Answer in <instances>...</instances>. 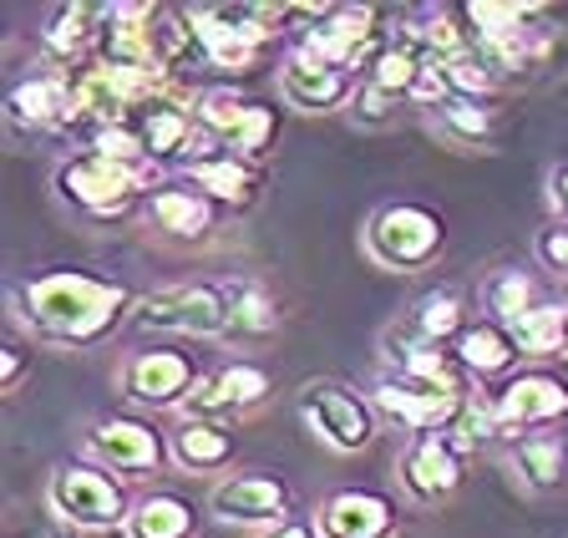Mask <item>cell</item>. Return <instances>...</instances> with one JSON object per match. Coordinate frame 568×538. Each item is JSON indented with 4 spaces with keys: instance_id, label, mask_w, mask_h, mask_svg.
Listing matches in <instances>:
<instances>
[{
    "instance_id": "obj_1",
    "label": "cell",
    "mask_w": 568,
    "mask_h": 538,
    "mask_svg": "<svg viewBox=\"0 0 568 538\" xmlns=\"http://www.w3.org/2000/svg\"><path fill=\"white\" fill-rule=\"evenodd\" d=\"M138 300L142 295H132L122 280L92 275V270H41L11 285L16 325H26L41 346L61 351L102 346L122 321H132Z\"/></svg>"
},
{
    "instance_id": "obj_2",
    "label": "cell",
    "mask_w": 568,
    "mask_h": 538,
    "mask_svg": "<svg viewBox=\"0 0 568 538\" xmlns=\"http://www.w3.org/2000/svg\"><path fill=\"white\" fill-rule=\"evenodd\" d=\"M168 173L153 163H122V158L106 153H71L57 163L51 173V189L67 209H77L82 219H97V224H118L128 214H142V199L163 183Z\"/></svg>"
},
{
    "instance_id": "obj_3",
    "label": "cell",
    "mask_w": 568,
    "mask_h": 538,
    "mask_svg": "<svg viewBox=\"0 0 568 538\" xmlns=\"http://www.w3.org/2000/svg\"><path fill=\"white\" fill-rule=\"evenodd\" d=\"M290 47L310 51L325 67H341V72L366 82L381 51L390 47V26L381 21L376 6H295Z\"/></svg>"
},
{
    "instance_id": "obj_4",
    "label": "cell",
    "mask_w": 568,
    "mask_h": 538,
    "mask_svg": "<svg viewBox=\"0 0 568 538\" xmlns=\"http://www.w3.org/2000/svg\"><path fill=\"white\" fill-rule=\"evenodd\" d=\"M47 508L71 528V534H106L122 528L132 514L128 483L106 473L97 457H67L47 478Z\"/></svg>"
},
{
    "instance_id": "obj_5",
    "label": "cell",
    "mask_w": 568,
    "mask_h": 538,
    "mask_svg": "<svg viewBox=\"0 0 568 538\" xmlns=\"http://www.w3.org/2000/svg\"><path fill=\"white\" fill-rule=\"evenodd\" d=\"M366 254L371 264H381L390 275H416V270L447 254V219L432 204H416V199L381 204L366 219Z\"/></svg>"
},
{
    "instance_id": "obj_6",
    "label": "cell",
    "mask_w": 568,
    "mask_h": 538,
    "mask_svg": "<svg viewBox=\"0 0 568 538\" xmlns=\"http://www.w3.org/2000/svg\"><path fill=\"white\" fill-rule=\"evenodd\" d=\"M132 325L193 335V341H229V285L224 280H183L168 290H148L132 311Z\"/></svg>"
},
{
    "instance_id": "obj_7",
    "label": "cell",
    "mask_w": 568,
    "mask_h": 538,
    "mask_svg": "<svg viewBox=\"0 0 568 538\" xmlns=\"http://www.w3.org/2000/svg\"><path fill=\"white\" fill-rule=\"evenodd\" d=\"M193 118L203 132L219 138L229 158H244V163H264L274 138H280V108L260 102V97H244L239 87H199Z\"/></svg>"
},
{
    "instance_id": "obj_8",
    "label": "cell",
    "mask_w": 568,
    "mask_h": 538,
    "mask_svg": "<svg viewBox=\"0 0 568 538\" xmlns=\"http://www.w3.org/2000/svg\"><path fill=\"white\" fill-rule=\"evenodd\" d=\"M295 412H300V422L315 432L320 443L335 447V453H366V447L381 437L376 402L361 396V392H351L345 382H331V376L300 386Z\"/></svg>"
},
{
    "instance_id": "obj_9",
    "label": "cell",
    "mask_w": 568,
    "mask_h": 538,
    "mask_svg": "<svg viewBox=\"0 0 568 538\" xmlns=\"http://www.w3.org/2000/svg\"><path fill=\"white\" fill-rule=\"evenodd\" d=\"M203 361L193 356V351L183 346H142L132 351L128 361H122V396H128L132 407L142 412H183V402H189L193 392H199L203 382Z\"/></svg>"
},
{
    "instance_id": "obj_10",
    "label": "cell",
    "mask_w": 568,
    "mask_h": 538,
    "mask_svg": "<svg viewBox=\"0 0 568 538\" xmlns=\"http://www.w3.org/2000/svg\"><path fill=\"white\" fill-rule=\"evenodd\" d=\"M487 407H493L497 437L518 443V437L548 432L568 417V382L554 372H518L487 396Z\"/></svg>"
},
{
    "instance_id": "obj_11",
    "label": "cell",
    "mask_w": 568,
    "mask_h": 538,
    "mask_svg": "<svg viewBox=\"0 0 568 538\" xmlns=\"http://www.w3.org/2000/svg\"><path fill=\"white\" fill-rule=\"evenodd\" d=\"M87 453L122 483H148L168 463V432L142 417H102L87 427Z\"/></svg>"
},
{
    "instance_id": "obj_12",
    "label": "cell",
    "mask_w": 568,
    "mask_h": 538,
    "mask_svg": "<svg viewBox=\"0 0 568 538\" xmlns=\"http://www.w3.org/2000/svg\"><path fill=\"white\" fill-rule=\"evenodd\" d=\"M224 219H229L224 209L213 204L193 179H183V173H168V179L142 199V224L153 229V234H163V240H173V244L213 240V234L224 229Z\"/></svg>"
},
{
    "instance_id": "obj_13",
    "label": "cell",
    "mask_w": 568,
    "mask_h": 538,
    "mask_svg": "<svg viewBox=\"0 0 568 538\" xmlns=\"http://www.w3.org/2000/svg\"><path fill=\"white\" fill-rule=\"evenodd\" d=\"M209 514L219 524H234V528H274V524H290L295 514V488L270 473H229L209 488Z\"/></svg>"
},
{
    "instance_id": "obj_14",
    "label": "cell",
    "mask_w": 568,
    "mask_h": 538,
    "mask_svg": "<svg viewBox=\"0 0 568 538\" xmlns=\"http://www.w3.org/2000/svg\"><path fill=\"white\" fill-rule=\"evenodd\" d=\"M153 21H158V0H122V6H102L92 61H102V67H128V72L168 77L163 67H158Z\"/></svg>"
},
{
    "instance_id": "obj_15",
    "label": "cell",
    "mask_w": 568,
    "mask_h": 538,
    "mask_svg": "<svg viewBox=\"0 0 568 538\" xmlns=\"http://www.w3.org/2000/svg\"><path fill=\"white\" fill-rule=\"evenodd\" d=\"M396 478H402L412 503H426V508H432V503H447V498H457L462 478H467V453L457 447V437H452L447 427L422 432V437H412L402 463H396Z\"/></svg>"
},
{
    "instance_id": "obj_16",
    "label": "cell",
    "mask_w": 568,
    "mask_h": 538,
    "mask_svg": "<svg viewBox=\"0 0 568 538\" xmlns=\"http://www.w3.org/2000/svg\"><path fill=\"white\" fill-rule=\"evenodd\" d=\"M274 396V376L264 372L260 361H224L219 372H209L199 382V392L183 402L178 417H209V422H234L260 412Z\"/></svg>"
},
{
    "instance_id": "obj_17",
    "label": "cell",
    "mask_w": 568,
    "mask_h": 538,
    "mask_svg": "<svg viewBox=\"0 0 568 538\" xmlns=\"http://www.w3.org/2000/svg\"><path fill=\"white\" fill-rule=\"evenodd\" d=\"M355 92H361V77L341 72V67H325L315 61L310 51L300 47H284L280 57V97L284 108L295 112H341V108H355Z\"/></svg>"
},
{
    "instance_id": "obj_18",
    "label": "cell",
    "mask_w": 568,
    "mask_h": 538,
    "mask_svg": "<svg viewBox=\"0 0 568 538\" xmlns=\"http://www.w3.org/2000/svg\"><path fill=\"white\" fill-rule=\"evenodd\" d=\"M371 402H376V412L386 422H396V427L406 432H442L457 422V412L473 402V396H452V392H437V386H422V382H406V376L396 372H381L376 386H371Z\"/></svg>"
},
{
    "instance_id": "obj_19",
    "label": "cell",
    "mask_w": 568,
    "mask_h": 538,
    "mask_svg": "<svg viewBox=\"0 0 568 538\" xmlns=\"http://www.w3.org/2000/svg\"><path fill=\"white\" fill-rule=\"evenodd\" d=\"M0 112L21 132H71V72L47 61L41 72L6 87Z\"/></svg>"
},
{
    "instance_id": "obj_20",
    "label": "cell",
    "mask_w": 568,
    "mask_h": 538,
    "mask_svg": "<svg viewBox=\"0 0 568 538\" xmlns=\"http://www.w3.org/2000/svg\"><path fill=\"white\" fill-rule=\"evenodd\" d=\"M315 528L320 538H396L402 534V508L376 488H335L320 498Z\"/></svg>"
},
{
    "instance_id": "obj_21",
    "label": "cell",
    "mask_w": 568,
    "mask_h": 538,
    "mask_svg": "<svg viewBox=\"0 0 568 538\" xmlns=\"http://www.w3.org/2000/svg\"><path fill=\"white\" fill-rule=\"evenodd\" d=\"M467 325L473 321H467V300H462V290L437 285V290H426L412 311L381 335V346H447L452 351Z\"/></svg>"
},
{
    "instance_id": "obj_22",
    "label": "cell",
    "mask_w": 568,
    "mask_h": 538,
    "mask_svg": "<svg viewBox=\"0 0 568 538\" xmlns=\"http://www.w3.org/2000/svg\"><path fill=\"white\" fill-rule=\"evenodd\" d=\"M239 463V437L229 422H209V417H178L168 427V467L178 473H193V478H209V473H224Z\"/></svg>"
},
{
    "instance_id": "obj_23",
    "label": "cell",
    "mask_w": 568,
    "mask_h": 538,
    "mask_svg": "<svg viewBox=\"0 0 568 538\" xmlns=\"http://www.w3.org/2000/svg\"><path fill=\"white\" fill-rule=\"evenodd\" d=\"M452 356L467 366V376L473 382H508V376H518V361H523V351H518V341H513V331L508 325H497V321H473L467 331L457 335V346H452Z\"/></svg>"
},
{
    "instance_id": "obj_24",
    "label": "cell",
    "mask_w": 568,
    "mask_h": 538,
    "mask_svg": "<svg viewBox=\"0 0 568 538\" xmlns=\"http://www.w3.org/2000/svg\"><path fill=\"white\" fill-rule=\"evenodd\" d=\"M183 179H193L203 193H209L213 204L224 209V214H248V209L260 204V193H264V168L260 163H244V158H209V163L189 168Z\"/></svg>"
},
{
    "instance_id": "obj_25",
    "label": "cell",
    "mask_w": 568,
    "mask_h": 538,
    "mask_svg": "<svg viewBox=\"0 0 568 538\" xmlns=\"http://www.w3.org/2000/svg\"><path fill=\"white\" fill-rule=\"evenodd\" d=\"M97 21H102V6H82V0H71L41 26V51H47L51 67L61 72H82L87 61H92V47H97Z\"/></svg>"
},
{
    "instance_id": "obj_26",
    "label": "cell",
    "mask_w": 568,
    "mask_h": 538,
    "mask_svg": "<svg viewBox=\"0 0 568 538\" xmlns=\"http://www.w3.org/2000/svg\"><path fill=\"white\" fill-rule=\"evenodd\" d=\"M508 467L523 493H558L568 483V443L564 432H532L508 447Z\"/></svg>"
},
{
    "instance_id": "obj_27",
    "label": "cell",
    "mask_w": 568,
    "mask_h": 538,
    "mask_svg": "<svg viewBox=\"0 0 568 538\" xmlns=\"http://www.w3.org/2000/svg\"><path fill=\"white\" fill-rule=\"evenodd\" d=\"M122 538H199V508L189 498H178V493L153 488L132 503Z\"/></svg>"
},
{
    "instance_id": "obj_28",
    "label": "cell",
    "mask_w": 568,
    "mask_h": 538,
    "mask_svg": "<svg viewBox=\"0 0 568 538\" xmlns=\"http://www.w3.org/2000/svg\"><path fill=\"white\" fill-rule=\"evenodd\" d=\"M523 361H568V300H538L532 311L508 321Z\"/></svg>"
},
{
    "instance_id": "obj_29",
    "label": "cell",
    "mask_w": 568,
    "mask_h": 538,
    "mask_svg": "<svg viewBox=\"0 0 568 538\" xmlns=\"http://www.w3.org/2000/svg\"><path fill=\"white\" fill-rule=\"evenodd\" d=\"M229 285V341H270L280 331V300L260 280H224Z\"/></svg>"
},
{
    "instance_id": "obj_30",
    "label": "cell",
    "mask_w": 568,
    "mask_h": 538,
    "mask_svg": "<svg viewBox=\"0 0 568 538\" xmlns=\"http://www.w3.org/2000/svg\"><path fill=\"white\" fill-rule=\"evenodd\" d=\"M426 118H432V128H437L447 143H457V148L487 143V138H493V128H497L493 102H473V97H447V102H442V108H432Z\"/></svg>"
},
{
    "instance_id": "obj_31",
    "label": "cell",
    "mask_w": 568,
    "mask_h": 538,
    "mask_svg": "<svg viewBox=\"0 0 568 538\" xmlns=\"http://www.w3.org/2000/svg\"><path fill=\"white\" fill-rule=\"evenodd\" d=\"M532 305H538V280H532V270H497V275H487V285H483L487 321L508 325V321H518L523 311H532Z\"/></svg>"
},
{
    "instance_id": "obj_32",
    "label": "cell",
    "mask_w": 568,
    "mask_h": 538,
    "mask_svg": "<svg viewBox=\"0 0 568 538\" xmlns=\"http://www.w3.org/2000/svg\"><path fill=\"white\" fill-rule=\"evenodd\" d=\"M532 254H538V264H544V270H554V275L568 280V224H564V219H554V224L538 229Z\"/></svg>"
},
{
    "instance_id": "obj_33",
    "label": "cell",
    "mask_w": 568,
    "mask_h": 538,
    "mask_svg": "<svg viewBox=\"0 0 568 538\" xmlns=\"http://www.w3.org/2000/svg\"><path fill=\"white\" fill-rule=\"evenodd\" d=\"M31 366H36L31 346H26V341H6V346H0V392L6 396L21 392V382L31 376Z\"/></svg>"
},
{
    "instance_id": "obj_34",
    "label": "cell",
    "mask_w": 568,
    "mask_h": 538,
    "mask_svg": "<svg viewBox=\"0 0 568 538\" xmlns=\"http://www.w3.org/2000/svg\"><path fill=\"white\" fill-rule=\"evenodd\" d=\"M548 204H554V214L568 224V163H558L554 173H548Z\"/></svg>"
},
{
    "instance_id": "obj_35",
    "label": "cell",
    "mask_w": 568,
    "mask_h": 538,
    "mask_svg": "<svg viewBox=\"0 0 568 538\" xmlns=\"http://www.w3.org/2000/svg\"><path fill=\"white\" fill-rule=\"evenodd\" d=\"M254 538H320V528H315V518H290V524H274Z\"/></svg>"
},
{
    "instance_id": "obj_36",
    "label": "cell",
    "mask_w": 568,
    "mask_h": 538,
    "mask_svg": "<svg viewBox=\"0 0 568 538\" xmlns=\"http://www.w3.org/2000/svg\"><path fill=\"white\" fill-rule=\"evenodd\" d=\"M51 538H87V534H71V528H61V534H51Z\"/></svg>"
}]
</instances>
